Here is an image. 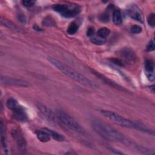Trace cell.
Listing matches in <instances>:
<instances>
[{"instance_id":"1","label":"cell","mask_w":155,"mask_h":155,"mask_svg":"<svg viewBox=\"0 0 155 155\" xmlns=\"http://www.w3.org/2000/svg\"><path fill=\"white\" fill-rule=\"evenodd\" d=\"M91 125L94 130L104 139L129 145L135 150H137L139 145L129 140L122 133L117 130L111 127L104 122L97 119L91 120Z\"/></svg>"},{"instance_id":"2","label":"cell","mask_w":155,"mask_h":155,"mask_svg":"<svg viewBox=\"0 0 155 155\" xmlns=\"http://www.w3.org/2000/svg\"><path fill=\"white\" fill-rule=\"evenodd\" d=\"M47 60L56 68L61 71L63 74L68 76L71 79L74 80L77 82L85 87L91 88L97 87L96 84L92 81H91L83 74H81L80 73L78 72L71 67L61 62L60 61L52 57H48Z\"/></svg>"},{"instance_id":"3","label":"cell","mask_w":155,"mask_h":155,"mask_svg":"<svg viewBox=\"0 0 155 155\" xmlns=\"http://www.w3.org/2000/svg\"><path fill=\"white\" fill-rule=\"evenodd\" d=\"M100 113L105 117L108 119L109 120H110L116 125H118L121 127L128 128H133L134 130H139L140 131H143V132L154 135L153 131H151L146 126L141 125L137 122H135L128 119H127L114 111L105 110H101Z\"/></svg>"},{"instance_id":"4","label":"cell","mask_w":155,"mask_h":155,"mask_svg":"<svg viewBox=\"0 0 155 155\" xmlns=\"http://www.w3.org/2000/svg\"><path fill=\"white\" fill-rule=\"evenodd\" d=\"M59 124L65 128L78 133H84V128L81 125L70 115L62 110H58L56 112Z\"/></svg>"},{"instance_id":"5","label":"cell","mask_w":155,"mask_h":155,"mask_svg":"<svg viewBox=\"0 0 155 155\" xmlns=\"http://www.w3.org/2000/svg\"><path fill=\"white\" fill-rule=\"evenodd\" d=\"M55 12L59 13L61 15L66 18H73L79 14L81 12V8L76 4H56L53 7Z\"/></svg>"},{"instance_id":"6","label":"cell","mask_w":155,"mask_h":155,"mask_svg":"<svg viewBox=\"0 0 155 155\" xmlns=\"http://www.w3.org/2000/svg\"><path fill=\"white\" fill-rule=\"evenodd\" d=\"M36 105L40 114L44 119L51 124H60L57 114H55L50 108L41 102H37Z\"/></svg>"},{"instance_id":"7","label":"cell","mask_w":155,"mask_h":155,"mask_svg":"<svg viewBox=\"0 0 155 155\" xmlns=\"http://www.w3.org/2000/svg\"><path fill=\"white\" fill-rule=\"evenodd\" d=\"M1 82L3 84L12 85V86H17V87H28L30 86V83L26 80L15 78L12 77H8L6 76L1 75Z\"/></svg>"},{"instance_id":"8","label":"cell","mask_w":155,"mask_h":155,"mask_svg":"<svg viewBox=\"0 0 155 155\" xmlns=\"http://www.w3.org/2000/svg\"><path fill=\"white\" fill-rule=\"evenodd\" d=\"M119 54L124 61L129 64H134L136 61V54L131 48L125 47L122 48L120 50Z\"/></svg>"},{"instance_id":"9","label":"cell","mask_w":155,"mask_h":155,"mask_svg":"<svg viewBox=\"0 0 155 155\" xmlns=\"http://www.w3.org/2000/svg\"><path fill=\"white\" fill-rule=\"evenodd\" d=\"M127 13L131 19L143 22V17L142 11L136 4H130L127 10Z\"/></svg>"},{"instance_id":"10","label":"cell","mask_w":155,"mask_h":155,"mask_svg":"<svg viewBox=\"0 0 155 155\" xmlns=\"http://www.w3.org/2000/svg\"><path fill=\"white\" fill-rule=\"evenodd\" d=\"M12 111L13 117L16 120L20 122H25L27 120L28 117L27 113L22 106L19 105L16 108L13 110Z\"/></svg>"},{"instance_id":"11","label":"cell","mask_w":155,"mask_h":155,"mask_svg":"<svg viewBox=\"0 0 155 155\" xmlns=\"http://www.w3.org/2000/svg\"><path fill=\"white\" fill-rule=\"evenodd\" d=\"M13 135L16 137V143H17L19 150L21 151H25L26 150V148H27V143H26V141H25V139H24V137L16 131H15V133H14Z\"/></svg>"},{"instance_id":"12","label":"cell","mask_w":155,"mask_h":155,"mask_svg":"<svg viewBox=\"0 0 155 155\" xmlns=\"http://www.w3.org/2000/svg\"><path fill=\"white\" fill-rule=\"evenodd\" d=\"M36 135L39 140L42 142H47L50 140V136L49 134L44 129L41 130H37L36 131Z\"/></svg>"},{"instance_id":"13","label":"cell","mask_w":155,"mask_h":155,"mask_svg":"<svg viewBox=\"0 0 155 155\" xmlns=\"http://www.w3.org/2000/svg\"><path fill=\"white\" fill-rule=\"evenodd\" d=\"M43 129L44 130H45L49 134V135L51 137H52L56 141L62 142L65 140V138L64 137V136H62L61 134H60L54 130H51L50 128H44Z\"/></svg>"},{"instance_id":"14","label":"cell","mask_w":155,"mask_h":155,"mask_svg":"<svg viewBox=\"0 0 155 155\" xmlns=\"http://www.w3.org/2000/svg\"><path fill=\"white\" fill-rule=\"evenodd\" d=\"M1 23L2 25L5 26L6 27L10 28L14 31H18V32H22L21 28H19L18 26H16V25H15L13 23H12L10 21H8L5 19L3 18H1Z\"/></svg>"},{"instance_id":"15","label":"cell","mask_w":155,"mask_h":155,"mask_svg":"<svg viewBox=\"0 0 155 155\" xmlns=\"http://www.w3.org/2000/svg\"><path fill=\"white\" fill-rule=\"evenodd\" d=\"M0 130H1V145L3 149L4 152L7 154V142L5 139V136L4 135V127L2 122H1V127H0Z\"/></svg>"},{"instance_id":"16","label":"cell","mask_w":155,"mask_h":155,"mask_svg":"<svg viewBox=\"0 0 155 155\" xmlns=\"http://www.w3.org/2000/svg\"><path fill=\"white\" fill-rule=\"evenodd\" d=\"M93 74H94L96 76H97L99 79H101V80H102V81H104V82H105L106 83H107V84H110L111 86H112V87H115V88H120L122 90H123L124 89L122 88H121L119 85H117V84H116L114 82H112V81H111L110 80H109V79H108L106 77H104L103 75H102V74H99L98 72H96V71H93Z\"/></svg>"},{"instance_id":"17","label":"cell","mask_w":155,"mask_h":155,"mask_svg":"<svg viewBox=\"0 0 155 155\" xmlns=\"http://www.w3.org/2000/svg\"><path fill=\"white\" fill-rule=\"evenodd\" d=\"M113 21L116 25H119L122 23V18L119 10L116 9L114 10L113 13Z\"/></svg>"},{"instance_id":"18","label":"cell","mask_w":155,"mask_h":155,"mask_svg":"<svg viewBox=\"0 0 155 155\" xmlns=\"http://www.w3.org/2000/svg\"><path fill=\"white\" fill-rule=\"evenodd\" d=\"M20 105L18 104V101L13 98V97H10V98H8L7 101V102H6V106L7 107L11 110H15V108H16L18 107H19Z\"/></svg>"},{"instance_id":"19","label":"cell","mask_w":155,"mask_h":155,"mask_svg":"<svg viewBox=\"0 0 155 155\" xmlns=\"http://www.w3.org/2000/svg\"><path fill=\"white\" fill-rule=\"evenodd\" d=\"M144 68L147 73H154V62L150 59L146 60L144 64Z\"/></svg>"},{"instance_id":"20","label":"cell","mask_w":155,"mask_h":155,"mask_svg":"<svg viewBox=\"0 0 155 155\" xmlns=\"http://www.w3.org/2000/svg\"><path fill=\"white\" fill-rule=\"evenodd\" d=\"M110 30H109V28L107 27H102L97 30V36L103 39H105L110 35Z\"/></svg>"},{"instance_id":"21","label":"cell","mask_w":155,"mask_h":155,"mask_svg":"<svg viewBox=\"0 0 155 155\" xmlns=\"http://www.w3.org/2000/svg\"><path fill=\"white\" fill-rule=\"evenodd\" d=\"M78 30V25L75 22H71L67 28V32L68 35H72L75 34Z\"/></svg>"},{"instance_id":"22","label":"cell","mask_w":155,"mask_h":155,"mask_svg":"<svg viewBox=\"0 0 155 155\" xmlns=\"http://www.w3.org/2000/svg\"><path fill=\"white\" fill-rule=\"evenodd\" d=\"M90 41L96 45H103L106 42L105 39L101 38L99 36H93L90 37Z\"/></svg>"},{"instance_id":"23","label":"cell","mask_w":155,"mask_h":155,"mask_svg":"<svg viewBox=\"0 0 155 155\" xmlns=\"http://www.w3.org/2000/svg\"><path fill=\"white\" fill-rule=\"evenodd\" d=\"M42 24H43V25H44L45 26H47V27H53V26L55 25L56 22L53 18L48 16L45 17L43 19Z\"/></svg>"},{"instance_id":"24","label":"cell","mask_w":155,"mask_h":155,"mask_svg":"<svg viewBox=\"0 0 155 155\" xmlns=\"http://www.w3.org/2000/svg\"><path fill=\"white\" fill-rule=\"evenodd\" d=\"M147 22L148 25L152 27L155 25V15L154 13H151L148 15L147 18Z\"/></svg>"},{"instance_id":"25","label":"cell","mask_w":155,"mask_h":155,"mask_svg":"<svg viewBox=\"0 0 155 155\" xmlns=\"http://www.w3.org/2000/svg\"><path fill=\"white\" fill-rule=\"evenodd\" d=\"M142 30V28L140 26L138 25H133L131 27V32L133 34H138L140 33Z\"/></svg>"},{"instance_id":"26","label":"cell","mask_w":155,"mask_h":155,"mask_svg":"<svg viewBox=\"0 0 155 155\" xmlns=\"http://www.w3.org/2000/svg\"><path fill=\"white\" fill-rule=\"evenodd\" d=\"M99 20L102 22H107L109 21V15L106 13H102L99 16Z\"/></svg>"},{"instance_id":"27","label":"cell","mask_w":155,"mask_h":155,"mask_svg":"<svg viewBox=\"0 0 155 155\" xmlns=\"http://www.w3.org/2000/svg\"><path fill=\"white\" fill-rule=\"evenodd\" d=\"M154 48H155V46H154V42L153 40H151L149 43L147 45V51H152L154 50Z\"/></svg>"},{"instance_id":"28","label":"cell","mask_w":155,"mask_h":155,"mask_svg":"<svg viewBox=\"0 0 155 155\" xmlns=\"http://www.w3.org/2000/svg\"><path fill=\"white\" fill-rule=\"evenodd\" d=\"M22 3L23 5L25 7H30L35 4V1H22Z\"/></svg>"},{"instance_id":"29","label":"cell","mask_w":155,"mask_h":155,"mask_svg":"<svg viewBox=\"0 0 155 155\" xmlns=\"http://www.w3.org/2000/svg\"><path fill=\"white\" fill-rule=\"evenodd\" d=\"M18 20L22 24H25L26 22H27V19H26V17L23 14H19L18 15Z\"/></svg>"},{"instance_id":"30","label":"cell","mask_w":155,"mask_h":155,"mask_svg":"<svg viewBox=\"0 0 155 155\" xmlns=\"http://www.w3.org/2000/svg\"><path fill=\"white\" fill-rule=\"evenodd\" d=\"M94 29L93 27H89L87 30V36L91 37L93 36H94Z\"/></svg>"},{"instance_id":"31","label":"cell","mask_w":155,"mask_h":155,"mask_svg":"<svg viewBox=\"0 0 155 155\" xmlns=\"http://www.w3.org/2000/svg\"><path fill=\"white\" fill-rule=\"evenodd\" d=\"M111 61L113 64H116V65H119V66H123L122 62L121 61L119 60V59H112L111 60Z\"/></svg>"},{"instance_id":"32","label":"cell","mask_w":155,"mask_h":155,"mask_svg":"<svg viewBox=\"0 0 155 155\" xmlns=\"http://www.w3.org/2000/svg\"><path fill=\"white\" fill-rule=\"evenodd\" d=\"M147 76L148 79L150 81H153L154 79V73H147Z\"/></svg>"},{"instance_id":"33","label":"cell","mask_w":155,"mask_h":155,"mask_svg":"<svg viewBox=\"0 0 155 155\" xmlns=\"http://www.w3.org/2000/svg\"><path fill=\"white\" fill-rule=\"evenodd\" d=\"M111 151H113L114 153H116V154H123L124 153H122L121 151H119V150H116V149H114V148H111Z\"/></svg>"},{"instance_id":"34","label":"cell","mask_w":155,"mask_h":155,"mask_svg":"<svg viewBox=\"0 0 155 155\" xmlns=\"http://www.w3.org/2000/svg\"><path fill=\"white\" fill-rule=\"evenodd\" d=\"M33 28H34V30H36V31H41V30H42L41 28H40L39 27H38L37 25L33 26Z\"/></svg>"},{"instance_id":"35","label":"cell","mask_w":155,"mask_h":155,"mask_svg":"<svg viewBox=\"0 0 155 155\" xmlns=\"http://www.w3.org/2000/svg\"><path fill=\"white\" fill-rule=\"evenodd\" d=\"M150 87V90H151L152 92L154 93V85H151Z\"/></svg>"}]
</instances>
